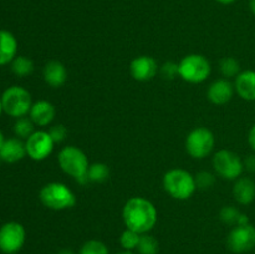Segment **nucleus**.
<instances>
[{"label":"nucleus","instance_id":"f8f14e48","mask_svg":"<svg viewBox=\"0 0 255 254\" xmlns=\"http://www.w3.org/2000/svg\"><path fill=\"white\" fill-rule=\"evenodd\" d=\"M129 71L134 80L146 82L156 76L158 72V64L153 57L142 55V56L132 60L131 65H129Z\"/></svg>","mask_w":255,"mask_h":254},{"label":"nucleus","instance_id":"f03ea898","mask_svg":"<svg viewBox=\"0 0 255 254\" xmlns=\"http://www.w3.org/2000/svg\"><path fill=\"white\" fill-rule=\"evenodd\" d=\"M57 162L62 171L66 174L76 179L80 184L89 183L90 179L87 176L89 171V159L87 156L80 148L75 146H67L60 151Z\"/></svg>","mask_w":255,"mask_h":254},{"label":"nucleus","instance_id":"c9c22d12","mask_svg":"<svg viewBox=\"0 0 255 254\" xmlns=\"http://www.w3.org/2000/svg\"><path fill=\"white\" fill-rule=\"evenodd\" d=\"M115 254H134L133 251H127V249H122V251L117 252V253Z\"/></svg>","mask_w":255,"mask_h":254},{"label":"nucleus","instance_id":"58836bf2","mask_svg":"<svg viewBox=\"0 0 255 254\" xmlns=\"http://www.w3.org/2000/svg\"><path fill=\"white\" fill-rule=\"evenodd\" d=\"M14 254H17V253H14Z\"/></svg>","mask_w":255,"mask_h":254},{"label":"nucleus","instance_id":"4468645a","mask_svg":"<svg viewBox=\"0 0 255 254\" xmlns=\"http://www.w3.org/2000/svg\"><path fill=\"white\" fill-rule=\"evenodd\" d=\"M29 115L30 119L36 126L44 127L51 124L56 115V110L51 102L46 101V100H39L32 104Z\"/></svg>","mask_w":255,"mask_h":254},{"label":"nucleus","instance_id":"a211bd4d","mask_svg":"<svg viewBox=\"0 0 255 254\" xmlns=\"http://www.w3.org/2000/svg\"><path fill=\"white\" fill-rule=\"evenodd\" d=\"M233 196L239 204H251L255 199V182L249 177H239L233 186Z\"/></svg>","mask_w":255,"mask_h":254},{"label":"nucleus","instance_id":"a878e982","mask_svg":"<svg viewBox=\"0 0 255 254\" xmlns=\"http://www.w3.org/2000/svg\"><path fill=\"white\" fill-rule=\"evenodd\" d=\"M141 239V234L137 232L132 231V229L126 228L120 236V244H121L122 249H127V251H134L137 249V246Z\"/></svg>","mask_w":255,"mask_h":254},{"label":"nucleus","instance_id":"20e7f679","mask_svg":"<svg viewBox=\"0 0 255 254\" xmlns=\"http://www.w3.org/2000/svg\"><path fill=\"white\" fill-rule=\"evenodd\" d=\"M39 198L46 208L52 211H64L72 208L76 204L74 192L64 183L51 182L40 189Z\"/></svg>","mask_w":255,"mask_h":254},{"label":"nucleus","instance_id":"9d476101","mask_svg":"<svg viewBox=\"0 0 255 254\" xmlns=\"http://www.w3.org/2000/svg\"><path fill=\"white\" fill-rule=\"evenodd\" d=\"M227 247L233 253L242 254L255 247V227L253 224H238L227 236Z\"/></svg>","mask_w":255,"mask_h":254},{"label":"nucleus","instance_id":"72a5a7b5","mask_svg":"<svg viewBox=\"0 0 255 254\" xmlns=\"http://www.w3.org/2000/svg\"><path fill=\"white\" fill-rule=\"evenodd\" d=\"M57 254H76V253H75V252L72 251V249L64 248V249H61V251H60Z\"/></svg>","mask_w":255,"mask_h":254},{"label":"nucleus","instance_id":"0eeeda50","mask_svg":"<svg viewBox=\"0 0 255 254\" xmlns=\"http://www.w3.org/2000/svg\"><path fill=\"white\" fill-rule=\"evenodd\" d=\"M214 134L206 127H197L189 132L186 138V149L192 158L203 159L213 151Z\"/></svg>","mask_w":255,"mask_h":254},{"label":"nucleus","instance_id":"ddd939ff","mask_svg":"<svg viewBox=\"0 0 255 254\" xmlns=\"http://www.w3.org/2000/svg\"><path fill=\"white\" fill-rule=\"evenodd\" d=\"M234 90V85L228 79H218L209 85L207 97L212 104L224 105L231 101Z\"/></svg>","mask_w":255,"mask_h":254},{"label":"nucleus","instance_id":"f257e3e1","mask_svg":"<svg viewBox=\"0 0 255 254\" xmlns=\"http://www.w3.org/2000/svg\"><path fill=\"white\" fill-rule=\"evenodd\" d=\"M122 219L126 228L139 234L148 233L158 221V212L154 204L143 197H132L122 208Z\"/></svg>","mask_w":255,"mask_h":254},{"label":"nucleus","instance_id":"c756f323","mask_svg":"<svg viewBox=\"0 0 255 254\" xmlns=\"http://www.w3.org/2000/svg\"><path fill=\"white\" fill-rule=\"evenodd\" d=\"M47 132L50 133V136H51L52 141H54L55 143H60V142L65 141V138H66V136H67L66 127L61 124L52 126Z\"/></svg>","mask_w":255,"mask_h":254},{"label":"nucleus","instance_id":"1a4fd4ad","mask_svg":"<svg viewBox=\"0 0 255 254\" xmlns=\"http://www.w3.org/2000/svg\"><path fill=\"white\" fill-rule=\"evenodd\" d=\"M26 241V231L19 222H7L0 227V251L5 254L17 253Z\"/></svg>","mask_w":255,"mask_h":254},{"label":"nucleus","instance_id":"dca6fc26","mask_svg":"<svg viewBox=\"0 0 255 254\" xmlns=\"http://www.w3.org/2000/svg\"><path fill=\"white\" fill-rule=\"evenodd\" d=\"M237 94L246 101H255V71L246 70L242 71L234 81Z\"/></svg>","mask_w":255,"mask_h":254},{"label":"nucleus","instance_id":"ea45409f","mask_svg":"<svg viewBox=\"0 0 255 254\" xmlns=\"http://www.w3.org/2000/svg\"><path fill=\"white\" fill-rule=\"evenodd\" d=\"M254 102H255V101H254Z\"/></svg>","mask_w":255,"mask_h":254},{"label":"nucleus","instance_id":"5701e85b","mask_svg":"<svg viewBox=\"0 0 255 254\" xmlns=\"http://www.w3.org/2000/svg\"><path fill=\"white\" fill-rule=\"evenodd\" d=\"M79 254H110L109 247L99 239H89L80 248Z\"/></svg>","mask_w":255,"mask_h":254},{"label":"nucleus","instance_id":"bb28decb","mask_svg":"<svg viewBox=\"0 0 255 254\" xmlns=\"http://www.w3.org/2000/svg\"><path fill=\"white\" fill-rule=\"evenodd\" d=\"M242 213L233 206H226L221 209L219 213V218L223 223L228 224V226H238L239 219H241Z\"/></svg>","mask_w":255,"mask_h":254},{"label":"nucleus","instance_id":"4be33fe9","mask_svg":"<svg viewBox=\"0 0 255 254\" xmlns=\"http://www.w3.org/2000/svg\"><path fill=\"white\" fill-rule=\"evenodd\" d=\"M159 243L156 237L148 233L141 234V239L137 246V252L139 254H158Z\"/></svg>","mask_w":255,"mask_h":254},{"label":"nucleus","instance_id":"7ed1b4c3","mask_svg":"<svg viewBox=\"0 0 255 254\" xmlns=\"http://www.w3.org/2000/svg\"><path fill=\"white\" fill-rule=\"evenodd\" d=\"M163 188L172 198L186 201L196 192V179L186 169L173 168L164 174Z\"/></svg>","mask_w":255,"mask_h":254},{"label":"nucleus","instance_id":"393cba45","mask_svg":"<svg viewBox=\"0 0 255 254\" xmlns=\"http://www.w3.org/2000/svg\"><path fill=\"white\" fill-rule=\"evenodd\" d=\"M110 169L105 163H94L90 164L89 171H87V176H89L90 182H96V183H101L109 178Z\"/></svg>","mask_w":255,"mask_h":254},{"label":"nucleus","instance_id":"6e6552de","mask_svg":"<svg viewBox=\"0 0 255 254\" xmlns=\"http://www.w3.org/2000/svg\"><path fill=\"white\" fill-rule=\"evenodd\" d=\"M213 168L219 177L228 181H236L244 171L241 157L228 149H221L213 157Z\"/></svg>","mask_w":255,"mask_h":254},{"label":"nucleus","instance_id":"aec40b11","mask_svg":"<svg viewBox=\"0 0 255 254\" xmlns=\"http://www.w3.org/2000/svg\"><path fill=\"white\" fill-rule=\"evenodd\" d=\"M11 70L16 76L26 77L34 71V62L26 56H16L11 62Z\"/></svg>","mask_w":255,"mask_h":254},{"label":"nucleus","instance_id":"cd10ccee","mask_svg":"<svg viewBox=\"0 0 255 254\" xmlns=\"http://www.w3.org/2000/svg\"><path fill=\"white\" fill-rule=\"evenodd\" d=\"M194 179H196V186L197 188L199 189H209L214 186L216 183V177L214 174H212L211 172L208 171H202L198 172V173L194 176Z\"/></svg>","mask_w":255,"mask_h":254},{"label":"nucleus","instance_id":"7c9ffc66","mask_svg":"<svg viewBox=\"0 0 255 254\" xmlns=\"http://www.w3.org/2000/svg\"><path fill=\"white\" fill-rule=\"evenodd\" d=\"M244 168L249 172H253L255 173V154H251V156L247 157L243 161Z\"/></svg>","mask_w":255,"mask_h":254},{"label":"nucleus","instance_id":"c85d7f7f","mask_svg":"<svg viewBox=\"0 0 255 254\" xmlns=\"http://www.w3.org/2000/svg\"><path fill=\"white\" fill-rule=\"evenodd\" d=\"M159 74H161V76L163 77L164 80L176 79L177 76H179L178 64H176V62L173 61L164 62L161 66V69H159Z\"/></svg>","mask_w":255,"mask_h":254},{"label":"nucleus","instance_id":"9b49d317","mask_svg":"<svg viewBox=\"0 0 255 254\" xmlns=\"http://www.w3.org/2000/svg\"><path fill=\"white\" fill-rule=\"evenodd\" d=\"M26 153L34 161H44L54 151L55 142L46 131H35L25 142Z\"/></svg>","mask_w":255,"mask_h":254},{"label":"nucleus","instance_id":"473e14b6","mask_svg":"<svg viewBox=\"0 0 255 254\" xmlns=\"http://www.w3.org/2000/svg\"><path fill=\"white\" fill-rule=\"evenodd\" d=\"M217 2H219V4L222 5H231L233 4V2H236L237 0H216Z\"/></svg>","mask_w":255,"mask_h":254},{"label":"nucleus","instance_id":"6ab92c4d","mask_svg":"<svg viewBox=\"0 0 255 254\" xmlns=\"http://www.w3.org/2000/svg\"><path fill=\"white\" fill-rule=\"evenodd\" d=\"M17 40L7 30H0V65L12 62L16 57Z\"/></svg>","mask_w":255,"mask_h":254},{"label":"nucleus","instance_id":"f704fd0d","mask_svg":"<svg viewBox=\"0 0 255 254\" xmlns=\"http://www.w3.org/2000/svg\"><path fill=\"white\" fill-rule=\"evenodd\" d=\"M249 9H251L252 14L255 16V0H249Z\"/></svg>","mask_w":255,"mask_h":254},{"label":"nucleus","instance_id":"b1692460","mask_svg":"<svg viewBox=\"0 0 255 254\" xmlns=\"http://www.w3.org/2000/svg\"><path fill=\"white\" fill-rule=\"evenodd\" d=\"M219 69L224 77H237L241 74V64L234 57H224L219 62Z\"/></svg>","mask_w":255,"mask_h":254},{"label":"nucleus","instance_id":"f3484780","mask_svg":"<svg viewBox=\"0 0 255 254\" xmlns=\"http://www.w3.org/2000/svg\"><path fill=\"white\" fill-rule=\"evenodd\" d=\"M44 80L49 86L56 87L62 86L67 80V70L62 62L57 61V60H51L47 62L44 67Z\"/></svg>","mask_w":255,"mask_h":254},{"label":"nucleus","instance_id":"2f4dec72","mask_svg":"<svg viewBox=\"0 0 255 254\" xmlns=\"http://www.w3.org/2000/svg\"><path fill=\"white\" fill-rule=\"evenodd\" d=\"M248 143H249V146H251V148L255 152V124L252 126V128L249 129Z\"/></svg>","mask_w":255,"mask_h":254},{"label":"nucleus","instance_id":"423d86ee","mask_svg":"<svg viewBox=\"0 0 255 254\" xmlns=\"http://www.w3.org/2000/svg\"><path fill=\"white\" fill-rule=\"evenodd\" d=\"M211 64L208 59L201 54H191L184 56L178 64L179 77L189 84H201L211 75Z\"/></svg>","mask_w":255,"mask_h":254},{"label":"nucleus","instance_id":"4c0bfd02","mask_svg":"<svg viewBox=\"0 0 255 254\" xmlns=\"http://www.w3.org/2000/svg\"><path fill=\"white\" fill-rule=\"evenodd\" d=\"M2 112V104H1V97H0V115Z\"/></svg>","mask_w":255,"mask_h":254},{"label":"nucleus","instance_id":"2eb2a0df","mask_svg":"<svg viewBox=\"0 0 255 254\" xmlns=\"http://www.w3.org/2000/svg\"><path fill=\"white\" fill-rule=\"evenodd\" d=\"M26 146L21 138L5 139L0 149V159L6 163H16L26 156Z\"/></svg>","mask_w":255,"mask_h":254},{"label":"nucleus","instance_id":"412c9836","mask_svg":"<svg viewBox=\"0 0 255 254\" xmlns=\"http://www.w3.org/2000/svg\"><path fill=\"white\" fill-rule=\"evenodd\" d=\"M14 132L17 138L27 139L35 132V124L30 117H19L14 125Z\"/></svg>","mask_w":255,"mask_h":254},{"label":"nucleus","instance_id":"39448f33","mask_svg":"<svg viewBox=\"0 0 255 254\" xmlns=\"http://www.w3.org/2000/svg\"><path fill=\"white\" fill-rule=\"evenodd\" d=\"M2 111L11 117L26 116L32 106L31 94L22 86H10L1 95Z\"/></svg>","mask_w":255,"mask_h":254},{"label":"nucleus","instance_id":"e433bc0d","mask_svg":"<svg viewBox=\"0 0 255 254\" xmlns=\"http://www.w3.org/2000/svg\"><path fill=\"white\" fill-rule=\"evenodd\" d=\"M4 142H5L4 134H2V132L0 131V149H1V147H2V144H4Z\"/></svg>","mask_w":255,"mask_h":254}]
</instances>
